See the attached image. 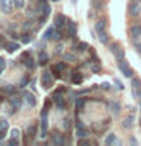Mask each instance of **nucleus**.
I'll return each mask as SVG.
<instances>
[{"label":"nucleus","mask_w":141,"mask_h":146,"mask_svg":"<svg viewBox=\"0 0 141 146\" xmlns=\"http://www.w3.org/2000/svg\"><path fill=\"white\" fill-rule=\"evenodd\" d=\"M41 117H47V107H44L41 110Z\"/></svg>","instance_id":"nucleus-43"},{"label":"nucleus","mask_w":141,"mask_h":146,"mask_svg":"<svg viewBox=\"0 0 141 146\" xmlns=\"http://www.w3.org/2000/svg\"><path fill=\"white\" fill-rule=\"evenodd\" d=\"M84 107H85V99L84 98H79L76 100V108H77V111H82L84 110Z\"/></svg>","instance_id":"nucleus-22"},{"label":"nucleus","mask_w":141,"mask_h":146,"mask_svg":"<svg viewBox=\"0 0 141 146\" xmlns=\"http://www.w3.org/2000/svg\"><path fill=\"white\" fill-rule=\"evenodd\" d=\"M86 49H88V44H86V43H84V41H80L79 44H76V46H74V50H76V52H79V53L85 52Z\"/></svg>","instance_id":"nucleus-18"},{"label":"nucleus","mask_w":141,"mask_h":146,"mask_svg":"<svg viewBox=\"0 0 141 146\" xmlns=\"http://www.w3.org/2000/svg\"><path fill=\"white\" fill-rule=\"evenodd\" d=\"M109 49H111L112 53H115L118 49H120V46H118V43H114V44H109Z\"/></svg>","instance_id":"nucleus-32"},{"label":"nucleus","mask_w":141,"mask_h":146,"mask_svg":"<svg viewBox=\"0 0 141 146\" xmlns=\"http://www.w3.org/2000/svg\"><path fill=\"white\" fill-rule=\"evenodd\" d=\"M105 26H106V21H105V20H100V21L96 23V31H97V32L105 31Z\"/></svg>","instance_id":"nucleus-25"},{"label":"nucleus","mask_w":141,"mask_h":146,"mask_svg":"<svg viewBox=\"0 0 141 146\" xmlns=\"http://www.w3.org/2000/svg\"><path fill=\"white\" fill-rule=\"evenodd\" d=\"M141 90V79L138 78H132V94L136 99L138 98V91Z\"/></svg>","instance_id":"nucleus-3"},{"label":"nucleus","mask_w":141,"mask_h":146,"mask_svg":"<svg viewBox=\"0 0 141 146\" xmlns=\"http://www.w3.org/2000/svg\"><path fill=\"white\" fill-rule=\"evenodd\" d=\"M134 116H127L125 120H123V128H126V129H132V126H134Z\"/></svg>","instance_id":"nucleus-11"},{"label":"nucleus","mask_w":141,"mask_h":146,"mask_svg":"<svg viewBox=\"0 0 141 146\" xmlns=\"http://www.w3.org/2000/svg\"><path fill=\"white\" fill-rule=\"evenodd\" d=\"M65 21H67V17H64V15H56V17H55V27H58V29H62V27L65 26Z\"/></svg>","instance_id":"nucleus-5"},{"label":"nucleus","mask_w":141,"mask_h":146,"mask_svg":"<svg viewBox=\"0 0 141 146\" xmlns=\"http://www.w3.org/2000/svg\"><path fill=\"white\" fill-rule=\"evenodd\" d=\"M61 38H62V34H61V31L56 27V29H55V34H53V40H55V41H59Z\"/></svg>","instance_id":"nucleus-29"},{"label":"nucleus","mask_w":141,"mask_h":146,"mask_svg":"<svg viewBox=\"0 0 141 146\" xmlns=\"http://www.w3.org/2000/svg\"><path fill=\"white\" fill-rule=\"evenodd\" d=\"M140 126H141V119H140Z\"/></svg>","instance_id":"nucleus-51"},{"label":"nucleus","mask_w":141,"mask_h":146,"mask_svg":"<svg viewBox=\"0 0 141 146\" xmlns=\"http://www.w3.org/2000/svg\"><path fill=\"white\" fill-rule=\"evenodd\" d=\"M8 143L11 145V146H18V139H15V137H11Z\"/></svg>","instance_id":"nucleus-35"},{"label":"nucleus","mask_w":141,"mask_h":146,"mask_svg":"<svg viewBox=\"0 0 141 146\" xmlns=\"http://www.w3.org/2000/svg\"><path fill=\"white\" fill-rule=\"evenodd\" d=\"M53 102H55V105H56L59 110H64V108H65V98H62L59 93H55V94H53Z\"/></svg>","instance_id":"nucleus-4"},{"label":"nucleus","mask_w":141,"mask_h":146,"mask_svg":"<svg viewBox=\"0 0 141 146\" xmlns=\"http://www.w3.org/2000/svg\"><path fill=\"white\" fill-rule=\"evenodd\" d=\"M41 12H43V15L44 17H49V14H50V5H43V6H41Z\"/></svg>","instance_id":"nucleus-26"},{"label":"nucleus","mask_w":141,"mask_h":146,"mask_svg":"<svg viewBox=\"0 0 141 146\" xmlns=\"http://www.w3.org/2000/svg\"><path fill=\"white\" fill-rule=\"evenodd\" d=\"M27 135H29V137H35L36 135V125H35V123L27 128Z\"/></svg>","instance_id":"nucleus-24"},{"label":"nucleus","mask_w":141,"mask_h":146,"mask_svg":"<svg viewBox=\"0 0 141 146\" xmlns=\"http://www.w3.org/2000/svg\"><path fill=\"white\" fill-rule=\"evenodd\" d=\"M67 31H68V35H70L71 38H74L76 34H77V25H76V23H73V21H68Z\"/></svg>","instance_id":"nucleus-6"},{"label":"nucleus","mask_w":141,"mask_h":146,"mask_svg":"<svg viewBox=\"0 0 141 146\" xmlns=\"http://www.w3.org/2000/svg\"><path fill=\"white\" fill-rule=\"evenodd\" d=\"M6 128H8V120L2 119V120H0V129H5V131H6Z\"/></svg>","instance_id":"nucleus-36"},{"label":"nucleus","mask_w":141,"mask_h":146,"mask_svg":"<svg viewBox=\"0 0 141 146\" xmlns=\"http://www.w3.org/2000/svg\"><path fill=\"white\" fill-rule=\"evenodd\" d=\"M32 61H34V59L29 56V59H26V61H24V66H26V67H29V68H34V67H35V64L32 62Z\"/></svg>","instance_id":"nucleus-31"},{"label":"nucleus","mask_w":141,"mask_h":146,"mask_svg":"<svg viewBox=\"0 0 141 146\" xmlns=\"http://www.w3.org/2000/svg\"><path fill=\"white\" fill-rule=\"evenodd\" d=\"M2 3H6V0H0V5H2Z\"/></svg>","instance_id":"nucleus-48"},{"label":"nucleus","mask_w":141,"mask_h":146,"mask_svg":"<svg viewBox=\"0 0 141 146\" xmlns=\"http://www.w3.org/2000/svg\"><path fill=\"white\" fill-rule=\"evenodd\" d=\"M3 70H5V68H3V67H0V75H2V72H3Z\"/></svg>","instance_id":"nucleus-49"},{"label":"nucleus","mask_w":141,"mask_h":146,"mask_svg":"<svg viewBox=\"0 0 141 146\" xmlns=\"http://www.w3.org/2000/svg\"><path fill=\"white\" fill-rule=\"evenodd\" d=\"M109 107H111V111L115 114V116H118L120 114V110H121V107H120V104L117 102V100H112L111 104H109Z\"/></svg>","instance_id":"nucleus-13"},{"label":"nucleus","mask_w":141,"mask_h":146,"mask_svg":"<svg viewBox=\"0 0 141 146\" xmlns=\"http://www.w3.org/2000/svg\"><path fill=\"white\" fill-rule=\"evenodd\" d=\"M5 47H6V50L9 53H12V52H15L17 49H20V46H18V43H15V41H12V43H6Z\"/></svg>","instance_id":"nucleus-15"},{"label":"nucleus","mask_w":141,"mask_h":146,"mask_svg":"<svg viewBox=\"0 0 141 146\" xmlns=\"http://www.w3.org/2000/svg\"><path fill=\"white\" fill-rule=\"evenodd\" d=\"M141 35V25H134L130 27V36L132 40H136Z\"/></svg>","instance_id":"nucleus-8"},{"label":"nucleus","mask_w":141,"mask_h":146,"mask_svg":"<svg viewBox=\"0 0 141 146\" xmlns=\"http://www.w3.org/2000/svg\"><path fill=\"white\" fill-rule=\"evenodd\" d=\"M140 111H141V100H140Z\"/></svg>","instance_id":"nucleus-50"},{"label":"nucleus","mask_w":141,"mask_h":146,"mask_svg":"<svg viewBox=\"0 0 141 146\" xmlns=\"http://www.w3.org/2000/svg\"><path fill=\"white\" fill-rule=\"evenodd\" d=\"M41 85H43V88H45V90L53 85V78L50 75V72H43V75H41Z\"/></svg>","instance_id":"nucleus-2"},{"label":"nucleus","mask_w":141,"mask_h":146,"mask_svg":"<svg viewBox=\"0 0 141 146\" xmlns=\"http://www.w3.org/2000/svg\"><path fill=\"white\" fill-rule=\"evenodd\" d=\"M118 68H120V72L123 73V76H126V78H134V70H132V67L129 66V62L125 61V59L118 61Z\"/></svg>","instance_id":"nucleus-1"},{"label":"nucleus","mask_w":141,"mask_h":146,"mask_svg":"<svg viewBox=\"0 0 141 146\" xmlns=\"http://www.w3.org/2000/svg\"><path fill=\"white\" fill-rule=\"evenodd\" d=\"M29 82V76H26V78H23L21 82H20V87H26V84Z\"/></svg>","instance_id":"nucleus-38"},{"label":"nucleus","mask_w":141,"mask_h":146,"mask_svg":"<svg viewBox=\"0 0 141 146\" xmlns=\"http://www.w3.org/2000/svg\"><path fill=\"white\" fill-rule=\"evenodd\" d=\"M115 58H117V61L125 59V50H123V49H118L117 52H115Z\"/></svg>","instance_id":"nucleus-27"},{"label":"nucleus","mask_w":141,"mask_h":146,"mask_svg":"<svg viewBox=\"0 0 141 146\" xmlns=\"http://www.w3.org/2000/svg\"><path fill=\"white\" fill-rule=\"evenodd\" d=\"M74 125H76V129H79V128H85V126H84V123H82L80 120H76Z\"/></svg>","instance_id":"nucleus-41"},{"label":"nucleus","mask_w":141,"mask_h":146,"mask_svg":"<svg viewBox=\"0 0 141 146\" xmlns=\"http://www.w3.org/2000/svg\"><path fill=\"white\" fill-rule=\"evenodd\" d=\"M0 67H3V68L6 67V61H5L3 58H0Z\"/></svg>","instance_id":"nucleus-45"},{"label":"nucleus","mask_w":141,"mask_h":146,"mask_svg":"<svg viewBox=\"0 0 141 146\" xmlns=\"http://www.w3.org/2000/svg\"><path fill=\"white\" fill-rule=\"evenodd\" d=\"M24 99H26V102L30 105V107H35L36 105V99H35V96L32 94V93H27V91H24Z\"/></svg>","instance_id":"nucleus-10"},{"label":"nucleus","mask_w":141,"mask_h":146,"mask_svg":"<svg viewBox=\"0 0 141 146\" xmlns=\"http://www.w3.org/2000/svg\"><path fill=\"white\" fill-rule=\"evenodd\" d=\"M140 12H141V8H140L138 3H130L129 5V14H130L132 17L140 15Z\"/></svg>","instance_id":"nucleus-7"},{"label":"nucleus","mask_w":141,"mask_h":146,"mask_svg":"<svg viewBox=\"0 0 141 146\" xmlns=\"http://www.w3.org/2000/svg\"><path fill=\"white\" fill-rule=\"evenodd\" d=\"M100 87H102L103 90H109V88H111V87H109V84H108V82H103V84L100 85Z\"/></svg>","instance_id":"nucleus-44"},{"label":"nucleus","mask_w":141,"mask_h":146,"mask_svg":"<svg viewBox=\"0 0 141 146\" xmlns=\"http://www.w3.org/2000/svg\"><path fill=\"white\" fill-rule=\"evenodd\" d=\"M55 29H56V27H49V29L44 32V40H53Z\"/></svg>","instance_id":"nucleus-19"},{"label":"nucleus","mask_w":141,"mask_h":146,"mask_svg":"<svg viewBox=\"0 0 141 146\" xmlns=\"http://www.w3.org/2000/svg\"><path fill=\"white\" fill-rule=\"evenodd\" d=\"M14 3H15L17 8H23V5H24V2H23V0H14Z\"/></svg>","instance_id":"nucleus-39"},{"label":"nucleus","mask_w":141,"mask_h":146,"mask_svg":"<svg viewBox=\"0 0 141 146\" xmlns=\"http://www.w3.org/2000/svg\"><path fill=\"white\" fill-rule=\"evenodd\" d=\"M135 49H136V52H138V53L141 55V43H138V44H135Z\"/></svg>","instance_id":"nucleus-46"},{"label":"nucleus","mask_w":141,"mask_h":146,"mask_svg":"<svg viewBox=\"0 0 141 146\" xmlns=\"http://www.w3.org/2000/svg\"><path fill=\"white\" fill-rule=\"evenodd\" d=\"M3 91H5L6 94H12L14 91H15V87H14V85H6V87L3 88Z\"/></svg>","instance_id":"nucleus-28"},{"label":"nucleus","mask_w":141,"mask_h":146,"mask_svg":"<svg viewBox=\"0 0 141 146\" xmlns=\"http://www.w3.org/2000/svg\"><path fill=\"white\" fill-rule=\"evenodd\" d=\"M52 141H53V145H64V143H65V139H64L61 134H56L53 137Z\"/></svg>","instance_id":"nucleus-20"},{"label":"nucleus","mask_w":141,"mask_h":146,"mask_svg":"<svg viewBox=\"0 0 141 146\" xmlns=\"http://www.w3.org/2000/svg\"><path fill=\"white\" fill-rule=\"evenodd\" d=\"M52 2H58V0H52Z\"/></svg>","instance_id":"nucleus-52"},{"label":"nucleus","mask_w":141,"mask_h":146,"mask_svg":"<svg viewBox=\"0 0 141 146\" xmlns=\"http://www.w3.org/2000/svg\"><path fill=\"white\" fill-rule=\"evenodd\" d=\"M91 70H93L94 73H99L100 70H102V67L100 66H91Z\"/></svg>","instance_id":"nucleus-40"},{"label":"nucleus","mask_w":141,"mask_h":146,"mask_svg":"<svg viewBox=\"0 0 141 146\" xmlns=\"http://www.w3.org/2000/svg\"><path fill=\"white\" fill-rule=\"evenodd\" d=\"M114 143L120 145V140H117L115 134H108V137L105 139V145H114Z\"/></svg>","instance_id":"nucleus-12"},{"label":"nucleus","mask_w":141,"mask_h":146,"mask_svg":"<svg viewBox=\"0 0 141 146\" xmlns=\"http://www.w3.org/2000/svg\"><path fill=\"white\" fill-rule=\"evenodd\" d=\"M9 102H11L14 110H20V107H21V99L20 98H11V99H9Z\"/></svg>","instance_id":"nucleus-17"},{"label":"nucleus","mask_w":141,"mask_h":146,"mask_svg":"<svg viewBox=\"0 0 141 146\" xmlns=\"http://www.w3.org/2000/svg\"><path fill=\"white\" fill-rule=\"evenodd\" d=\"M76 135L79 137V139H85V137L88 135V131H86L85 128H79V129L76 131Z\"/></svg>","instance_id":"nucleus-23"},{"label":"nucleus","mask_w":141,"mask_h":146,"mask_svg":"<svg viewBox=\"0 0 141 146\" xmlns=\"http://www.w3.org/2000/svg\"><path fill=\"white\" fill-rule=\"evenodd\" d=\"M97 34H99V40H100L102 44H108L109 43V36H108V34L105 31H100V32H97Z\"/></svg>","instance_id":"nucleus-16"},{"label":"nucleus","mask_w":141,"mask_h":146,"mask_svg":"<svg viewBox=\"0 0 141 146\" xmlns=\"http://www.w3.org/2000/svg\"><path fill=\"white\" fill-rule=\"evenodd\" d=\"M52 70L55 72V75H56V78H59V73L65 70V62H58V64H55V66L52 67Z\"/></svg>","instance_id":"nucleus-9"},{"label":"nucleus","mask_w":141,"mask_h":146,"mask_svg":"<svg viewBox=\"0 0 141 146\" xmlns=\"http://www.w3.org/2000/svg\"><path fill=\"white\" fill-rule=\"evenodd\" d=\"M82 81H84V78H82V75L80 73H74V75H73V78H71V82L73 84H82Z\"/></svg>","instance_id":"nucleus-21"},{"label":"nucleus","mask_w":141,"mask_h":146,"mask_svg":"<svg viewBox=\"0 0 141 146\" xmlns=\"http://www.w3.org/2000/svg\"><path fill=\"white\" fill-rule=\"evenodd\" d=\"M30 40H32V36H30V34H27V32L21 35V41H23V43H30Z\"/></svg>","instance_id":"nucleus-30"},{"label":"nucleus","mask_w":141,"mask_h":146,"mask_svg":"<svg viewBox=\"0 0 141 146\" xmlns=\"http://www.w3.org/2000/svg\"><path fill=\"white\" fill-rule=\"evenodd\" d=\"M3 41H5V38H3V35H0V44H3Z\"/></svg>","instance_id":"nucleus-47"},{"label":"nucleus","mask_w":141,"mask_h":146,"mask_svg":"<svg viewBox=\"0 0 141 146\" xmlns=\"http://www.w3.org/2000/svg\"><path fill=\"white\" fill-rule=\"evenodd\" d=\"M18 135H20V129L14 128V129L11 131V137H15V139H18Z\"/></svg>","instance_id":"nucleus-37"},{"label":"nucleus","mask_w":141,"mask_h":146,"mask_svg":"<svg viewBox=\"0 0 141 146\" xmlns=\"http://www.w3.org/2000/svg\"><path fill=\"white\" fill-rule=\"evenodd\" d=\"M64 59H67V61H76V58H74V55H71V53H65L64 55Z\"/></svg>","instance_id":"nucleus-33"},{"label":"nucleus","mask_w":141,"mask_h":146,"mask_svg":"<svg viewBox=\"0 0 141 146\" xmlns=\"http://www.w3.org/2000/svg\"><path fill=\"white\" fill-rule=\"evenodd\" d=\"M47 62H49V55L45 53V52H40V55H38V64L45 66Z\"/></svg>","instance_id":"nucleus-14"},{"label":"nucleus","mask_w":141,"mask_h":146,"mask_svg":"<svg viewBox=\"0 0 141 146\" xmlns=\"http://www.w3.org/2000/svg\"><path fill=\"white\" fill-rule=\"evenodd\" d=\"M64 128H65V129H70V119L64 120Z\"/></svg>","instance_id":"nucleus-42"},{"label":"nucleus","mask_w":141,"mask_h":146,"mask_svg":"<svg viewBox=\"0 0 141 146\" xmlns=\"http://www.w3.org/2000/svg\"><path fill=\"white\" fill-rule=\"evenodd\" d=\"M114 84H115V87H117L118 90H123V88H125V85L121 84V81H120V79H114Z\"/></svg>","instance_id":"nucleus-34"}]
</instances>
